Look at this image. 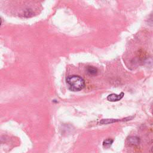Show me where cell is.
Masks as SVG:
<instances>
[{"instance_id":"obj_1","label":"cell","mask_w":153,"mask_h":153,"mask_svg":"<svg viewBox=\"0 0 153 153\" xmlns=\"http://www.w3.org/2000/svg\"><path fill=\"white\" fill-rule=\"evenodd\" d=\"M66 81L69 89L74 91L81 90L85 87L84 80L78 75L68 76L66 79Z\"/></svg>"},{"instance_id":"obj_2","label":"cell","mask_w":153,"mask_h":153,"mask_svg":"<svg viewBox=\"0 0 153 153\" xmlns=\"http://www.w3.org/2000/svg\"><path fill=\"white\" fill-rule=\"evenodd\" d=\"M124 96V93L121 92L120 94H111L107 97V99L111 102H117L121 100Z\"/></svg>"},{"instance_id":"obj_3","label":"cell","mask_w":153,"mask_h":153,"mask_svg":"<svg viewBox=\"0 0 153 153\" xmlns=\"http://www.w3.org/2000/svg\"><path fill=\"white\" fill-rule=\"evenodd\" d=\"M87 72L90 74V75H94L97 74V70L96 68L93 67V66H88L87 69Z\"/></svg>"},{"instance_id":"obj_4","label":"cell","mask_w":153,"mask_h":153,"mask_svg":"<svg viewBox=\"0 0 153 153\" xmlns=\"http://www.w3.org/2000/svg\"><path fill=\"white\" fill-rule=\"evenodd\" d=\"M113 142H114L113 139H106V140H105L103 141V146L108 148V147L112 145Z\"/></svg>"},{"instance_id":"obj_5","label":"cell","mask_w":153,"mask_h":153,"mask_svg":"<svg viewBox=\"0 0 153 153\" xmlns=\"http://www.w3.org/2000/svg\"><path fill=\"white\" fill-rule=\"evenodd\" d=\"M120 121L119 120H115V119H106V120H103L101 121L100 123L102 124H109L114 122H117Z\"/></svg>"},{"instance_id":"obj_6","label":"cell","mask_w":153,"mask_h":153,"mask_svg":"<svg viewBox=\"0 0 153 153\" xmlns=\"http://www.w3.org/2000/svg\"><path fill=\"white\" fill-rule=\"evenodd\" d=\"M1 23H2V20H1V17H0V26H1Z\"/></svg>"}]
</instances>
